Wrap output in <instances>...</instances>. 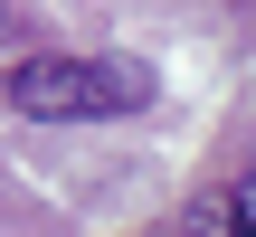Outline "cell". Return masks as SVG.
<instances>
[{"label": "cell", "mask_w": 256, "mask_h": 237, "mask_svg": "<svg viewBox=\"0 0 256 237\" xmlns=\"http://www.w3.org/2000/svg\"><path fill=\"white\" fill-rule=\"evenodd\" d=\"M10 114L28 124H124L152 104V66H124V57H19L0 76Z\"/></svg>", "instance_id": "1"}, {"label": "cell", "mask_w": 256, "mask_h": 237, "mask_svg": "<svg viewBox=\"0 0 256 237\" xmlns=\"http://www.w3.org/2000/svg\"><path fill=\"white\" fill-rule=\"evenodd\" d=\"M247 218H256V200H247V180H218V190H209V200L190 209V228H180V237H256Z\"/></svg>", "instance_id": "2"}]
</instances>
